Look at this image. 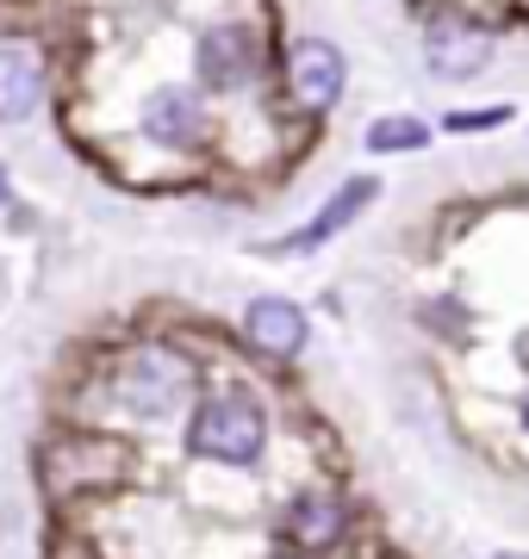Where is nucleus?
<instances>
[{"instance_id": "nucleus-3", "label": "nucleus", "mask_w": 529, "mask_h": 559, "mask_svg": "<svg viewBox=\"0 0 529 559\" xmlns=\"http://www.w3.org/2000/svg\"><path fill=\"white\" fill-rule=\"evenodd\" d=\"M268 69V38L249 20H212L193 38V87L200 94H249Z\"/></svg>"}, {"instance_id": "nucleus-12", "label": "nucleus", "mask_w": 529, "mask_h": 559, "mask_svg": "<svg viewBox=\"0 0 529 559\" xmlns=\"http://www.w3.org/2000/svg\"><path fill=\"white\" fill-rule=\"evenodd\" d=\"M510 119H517V106H510V100L455 106V112H443V124H436V131H448V138H486V131H505Z\"/></svg>"}, {"instance_id": "nucleus-4", "label": "nucleus", "mask_w": 529, "mask_h": 559, "mask_svg": "<svg viewBox=\"0 0 529 559\" xmlns=\"http://www.w3.org/2000/svg\"><path fill=\"white\" fill-rule=\"evenodd\" d=\"M219 131L212 119V94H200L193 81H156L138 100V138L168 150V156H193Z\"/></svg>"}, {"instance_id": "nucleus-13", "label": "nucleus", "mask_w": 529, "mask_h": 559, "mask_svg": "<svg viewBox=\"0 0 529 559\" xmlns=\"http://www.w3.org/2000/svg\"><path fill=\"white\" fill-rule=\"evenodd\" d=\"M13 200V175H7V162H0V205Z\"/></svg>"}, {"instance_id": "nucleus-5", "label": "nucleus", "mask_w": 529, "mask_h": 559, "mask_svg": "<svg viewBox=\"0 0 529 559\" xmlns=\"http://www.w3.org/2000/svg\"><path fill=\"white\" fill-rule=\"evenodd\" d=\"M281 87L299 119H330L349 94V57L330 38H293L281 57Z\"/></svg>"}, {"instance_id": "nucleus-7", "label": "nucleus", "mask_w": 529, "mask_h": 559, "mask_svg": "<svg viewBox=\"0 0 529 559\" xmlns=\"http://www.w3.org/2000/svg\"><path fill=\"white\" fill-rule=\"evenodd\" d=\"M380 200V175H349L337 193H330L318 212H311L299 230H286V237H274V242H262V255H318V249H330V242L343 237L349 224L362 218L367 205Z\"/></svg>"}, {"instance_id": "nucleus-1", "label": "nucleus", "mask_w": 529, "mask_h": 559, "mask_svg": "<svg viewBox=\"0 0 529 559\" xmlns=\"http://www.w3.org/2000/svg\"><path fill=\"white\" fill-rule=\"evenodd\" d=\"M268 404L256 392H200L187 404V454L224 473H249L268 454Z\"/></svg>"}, {"instance_id": "nucleus-6", "label": "nucleus", "mask_w": 529, "mask_h": 559, "mask_svg": "<svg viewBox=\"0 0 529 559\" xmlns=\"http://www.w3.org/2000/svg\"><path fill=\"white\" fill-rule=\"evenodd\" d=\"M498 57V32L473 13H436L424 25V69L436 81H473Z\"/></svg>"}, {"instance_id": "nucleus-9", "label": "nucleus", "mask_w": 529, "mask_h": 559, "mask_svg": "<svg viewBox=\"0 0 529 559\" xmlns=\"http://www.w3.org/2000/svg\"><path fill=\"white\" fill-rule=\"evenodd\" d=\"M44 100H50V62H44V50L7 38L0 44V124L38 119Z\"/></svg>"}, {"instance_id": "nucleus-11", "label": "nucleus", "mask_w": 529, "mask_h": 559, "mask_svg": "<svg viewBox=\"0 0 529 559\" xmlns=\"http://www.w3.org/2000/svg\"><path fill=\"white\" fill-rule=\"evenodd\" d=\"M436 143V124L418 119V112H380V119L362 131V150L367 156H418Z\"/></svg>"}, {"instance_id": "nucleus-8", "label": "nucleus", "mask_w": 529, "mask_h": 559, "mask_svg": "<svg viewBox=\"0 0 529 559\" xmlns=\"http://www.w3.org/2000/svg\"><path fill=\"white\" fill-rule=\"evenodd\" d=\"M244 342L268 360H299L306 342H311L306 305L286 299V293H256V299L244 305Z\"/></svg>"}, {"instance_id": "nucleus-2", "label": "nucleus", "mask_w": 529, "mask_h": 559, "mask_svg": "<svg viewBox=\"0 0 529 559\" xmlns=\"http://www.w3.org/2000/svg\"><path fill=\"white\" fill-rule=\"evenodd\" d=\"M106 399L119 404L131 423H168L200 399V373H193V360H187L181 348L143 342V348H125V355L113 360Z\"/></svg>"}, {"instance_id": "nucleus-15", "label": "nucleus", "mask_w": 529, "mask_h": 559, "mask_svg": "<svg viewBox=\"0 0 529 559\" xmlns=\"http://www.w3.org/2000/svg\"><path fill=\"white\" fill-rule=\"evenodd\" d=\"M274 559H311V554H293V547H286V554H274Z\"/></svg>"}, {"instance_id": "nucleus-14", "label": "nucleus", "mask_w": 529, "mask_h": 559, "mask_svg": "<svg viewBox=\"0 0 529 559\" xmlns=\"http://www.w3.org/2000/svg\"><path fill=\"white\" fill-rule=\"evenodd\" d=\"M517 423H524V429H529V392H524V404H517Z\"/></svg>"}, {"instance_id": "nucleus-10", "label": "nucleus", "mask_w": 529, "mask_h": 559, "mask_svg": "<svg viewBox=\"0 0 529 559\" xmlns=\"http://www.w3.org/2000/svg\"><path fill=\"white\" fill-rule=\"evenodd\" d=\"M281 535L293 554H330V547H343L349 535V503L337 491H299V498L281 510Z\"/></svg>"}, {"instance_id": "nucleus-16", "label": "nucleus", "mask_w": 529, "mask_h": 559, "mask_svg": "<svg viewBox=\"0 0 529 559\" xmlns=\"http://www.w3.org/2000/svg\"><path fill=\"white\" fill-rule=\"evenodd\" d=\"M505 559H524V554H505Z\"/></svg>"}]
</instances>
